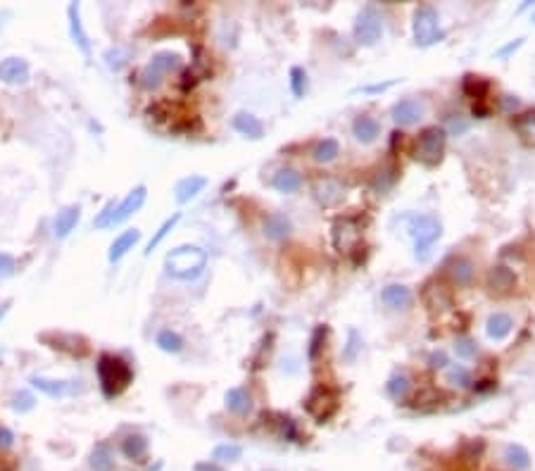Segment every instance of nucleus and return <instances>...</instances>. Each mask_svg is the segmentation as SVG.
I'll return each mask as SVG.
<instances>
[{
    "mask_svg": "<svg viewBox=\"0 0 535 471\" xmlns=\"http://www.w3.org/2000/svg\"><path fill=\"white\" fill-rule=\"evenodd\" d=\"M141 240V231L139 228H127L124 233H119L114 238V243L110 245V252H107V260L110 262H117V260H122L124 255H127L131 248L139 243Z\"/></svg>",
    "mask_w": 535,
    "mask_h": 471,
    "instance_id": "5701e85b",
    "label": "nucleus"
},
{
    "mask_svg": "<svg viewBox=\"0 0 535 471\" xmlns=\"http://www.w3.org/2000/svg\"><path fill=\"white\" fill-rule=\"evenodd\" d=\"M314 198L319 205L324 207H336L341 205L343 198H345V191L343 186L334 179H319L317 186H314Z\"/></svg>",
    "mask_w": 535,
    "mask_h": 471,
    "instance_id": "2eb2a0df",
    "label": "nucleus"
},
{
    "mask_svg": "<svg viewBox=\"0 0 535 471\" xmlns=\"http://www.w3.org/2000/svg\"><path fill=\"white\" fill-rule=\"evenodd\" d=\"M407 231L414 240V255L419 262H426L433 252L435 240H440L442 224L435 214H412L407 219Z\"/></svg>",
    "mask_w": 535,
    "mask_h": 471,
    "instance_id": "f03ea898",
    "label": "nucleus"
},
{
    "mask_svg": "<svg viewBox=\"0 0 535 471\" xmlns=\"http://www.w3.org/2000/svg\"><path fill=\"white\" fill-rule=\"evenodd\" d=\"M533 22H535V15H533Z\"/></svg>",
    "mask_w": 535,
    "mask_h": 471,
    "instance_id": "6e6d98bb",
    "label": "nucleus"
},
{
    "mask_svg": "<svg viewBox=\"0 0 535 471\" xmlns=\"http://www.w3.org/2000/svg\"><path fill=\"white\" fill-rule=\"evenodd\" d=\"M148 198V188L146 186H136L131 193L124 198L119 205L114 207V217H112V226L114 224H122V221H127L131 214H136L139 209L143 207V202Z\"/></svg>",
    "mask_w": 535,
    "mask_h": 471,
    "instance_id": "f8f14e48",
    "label": "nucleus"
},
{
    "mask_svg": "<svg viewBox=\"0 0 535 471\" xmlns=\"http://www.w3.org/2000/svg\"><path fill=\"white\" fill-rule=\"evenodd\" d=\"M512 329H514V322H512V317L505 314V312L490 314L488 322H486V333H488V338L490 340H505L509 333H512Z\"/></svg>",
    "mask_w": 535,
    "mask_h": 471,
    "instance_id": "b1692460",
    "label": "nucleus"
},
{
    "mask_svg": "<svg viewBox=\"0 0 535 471\" xmlns=\"http://www.w3.org/2000/svg\"><path fill=\"white\" fill-rule=\"evenodd\" d=\"M426 291H430V293H435V300H433V303H428V307H430V310H447V307H449V293L445 291V286H440V284H435V281H433V284H428L426 286Z\"/></svg>",
    "mask_w": 535,
    "mask_h": 471,
    "instance_id": "4c0bfd02",
    "label": "nucleus"
},
{
    "mask_svg": "<svg viewBox=\"0 0 535 471\" xmlns=\"http://www.w3.org/2000/svg\"><path fill=\"white\" fill-rule=\"evenodd\" d=\"M290 88H293V95L295 98L305 95V91H307V74H305V69H300V67L290 69Z\"/></svg>",
    "mask_w": 535,
    "mask_h": 471,
    "instance_id": "58836bf2",
    "label": "nucleus"
},
{
    "mask_svg": "<svg viewBox=\"0 0 535 471\" xmlns=\"http://www.w3.org/2000/svg\"><path fill=\"white\" fill-rule=\"evenodd\" d=\"M445 141H447V131L442 127L423 129L419 141H416L414 146V160L426 167H435L442 160V153H445Z\"/></svg>",
    "mask_w": 535,
    "mask_h": 471,
    "instance_id": "39448f33",
    "label": "nucleus"
},
{
    "mask_svg": "<svg viewBox=\"0 0 535 471\" xmlns=\"http://www.w3.org/2000/svg\"><path fill=\"white\" fill-rule=\"evenodd\" d=\"M449 134H454V136H459V134H464V131L469 129V122L464 120L461 115H452L449 117Z\"/></svg>",
    "mask_w": 535,
    "mask_h": 471,
    "instance_id": "a18cd8bd",
    "label": "nucleus"
},
{
    "mask_svg": "<svg viewBox=\"0 0 535 471\" xmlns=\"http://www.w3.org/2000/svg\"><path fill=\"white\" fill-rule=\"evenodd\" d=\"M12 443H15V436H12V431L5 429V426H0V450L12 448Z\"/></svg>",
    "mask_w": 535,
    "mask_h": 471,
    "instance_id": "de8ad7c7",
    "label": "nucleus"
},
{
    "mask_svg": "<svg viewBox=\"0 0 535 471\" xmlns=\"http://www.w3.org/2000/svg\"><path fill=\"white\" fill-rule=\"evenodd\" d=\"M114 207H117V202H114V200H110L107 205L102 207V212L98 214V217L93 219V226H95V228H107V226H112Z\"/></svg>",
    "mask_w": 535,
    "mask_h": 471,
    "instance_id": "a19ab883",
    "label": "nucleus"
},
{
    "mask_svg": "<svg viewBox=\"0 0 535 471\" xmlns=\"http://www.w3.org/2000/svg\"><path fill=\"white\" fill-rule=\"evenodd\" d=\"M31 385L36 390L45 392L50 397H64V395H76V392H83L81 381H55V378H43L34 376L31 378Z\"/></svg>",
    "mask_w": 535,
    "mask_h": 471,
    "instance_id": "9b49d317",
    "label": "nucleus"
},
{
    "mask_svg": "<svg viewBox=\"0 0 535 471\" xmlns=\"http://www.w3.org/2000/svg\"><path fill=\"white\" fill-rule=\"evenodd\" d=\"M383 36V17L374 5L360 10V15L355 19V38L362 45H376Z\"/></svg>",
    "mask_w": 535,
    "mask_h": 471,
    "instance_id": "0eeeda50",
    "label": "nucleus"
},
{
    "mask_svg": "<svg viewBox=\"0 0 535 471\" xmlns=\"http://www.w3.org/2000/svg\"><path fill=\"white\" fill-rule=\"evenodd\" d=\"M0 81L3 83H27L29 81V64L22 57H8L0 62Z\"/></svg>",
    "mask_w": 535,
    "mask_h": 471,
    "instance_id": "4468645a",
    "label": "nucleus"
},
{
    "mask_svg": "<svg viewBox=\"0 0 535 471\" xmlns=\"http://www.w3.org/2000/svg\"><path fill=\"white\" fill-rule=\"evenodd\" d=\"M95 369H98V378H100V388L105 392V397L119 395L122 390H127V385L131 383L134 378L131 366L124 362L122 357H114V355H100Z\"/></svg>",
    "mask_w": 535,
    "mask_h": 471,
    "instance_id": "7ed1b4c3",
    "label": "nucleus"
},
{
    "mask_svg": "<svg viewBox=\"0 0 535 471\" xmlns=\"http://www.w3.org/2000/svg\"><path fill=\"white\" fill-rule=\"evenodd\" d=\"M233 129H236L240 136L252 139V141H259L264 136V124L250 112H238L233 117Z\"/></svg>",
    "mask_w": 535,
    "mask_h": 471,
    "instance_id": "aec40b11",
    "label": "nucleus"
},
{
    "mask_svg": "<svg viewBox=\"0 0 535 471\" xmlns=\"http://www.w3.org/2000/svg\"><path fill=\"white\" fill-rule=\"evenodd\" d=\"M412 34L416 45L421 48H428V45L442 41V29H440V15L433 5H421L414 12V22H412Z\"/></svg>",
    "mask_w": 535,
    "mask_h": 471,
    "instance_id": "20e7f679",
    "label": "nucleus"
},
{
    "mask_svg": "<svg viewBox=\"0 0 535 471\" xmlns=\"http://www.w3.org/2000/svg\"><path fill=\"white\" fill-rule=\"evenodd\" d=\"M488 286L495 293H507L509 288L514 286V274L507 269V267H495V269L488 274Z\"/></svg>",
    "mask_w": 535,
    "mask_h": 471,
    "instance_id": "c85d7f7f",
    "label": "nucleus"
},
{
    "mask_svg": "<svg viewBox=\"0 0 535 471\" xmlns=\"http://www.w3.org/2000/svg\"><path fill=\"white\" fill-rule=\"evenodd\" d=\"M167 274L179 281H195L207 267V252L200 245H179L167 252Z\"/></svg>",
    "mask_w": 535,
    "mask_h": 471,
    "instance_id": "f257e3e1",
    "label": "nucleus"
},
{
    "mask_svg": "<svg viewBox=\"0 0 535 471\" xmlns=\"http://www.w3.org/2000/svg\"><path fill=\"white\" fill-rule=\"evenodd\" d=\"M193 471H224V467L217 462H198Z\"/></svg>",
    "mask_w": 535,
    "mask_h": 471,
    "instance_id": "3c124183",
    "label": "nucleus"
},
{
    "mask_svg": "<svg viewBox=\"0 0 535 471\" xmlns=\"http://www.w3.org/2000/svg\"><path fill=\"white\" fill-rule=\"evenodd\" d=\"M300 186H302V174L295 172V169H281L274 176V188L278 193H295Z\"/></svg>",
    "mask_w": 535,
    "mask_h": 471,
    "instance_id": "bb28decb",
    "label": "nucleus"
},
{
    "mask_svg": "<svg viewBox=\"0 0 535 471\" xmlns=\"http://www.w3.org/2000/svg\"><path fill=\"white\" fill-rule=\"evenodd\" d=\"M454 352L461 359H471V357H476V352H478V345H476L471 338L461 336V338L454 340Z\"/></svg>",
    "mask_w": 535,
    "mask_h": 471,
    "instance_id": "ea45409f",
    "label": "nucleus"
},
{
    "mask_svg": "<svg viewBox=\"0 0 535 471\" xmlns=\"http://www.w3.org/2000/svg\"><path fill=\"white\" fill-rule=\"evenodd\" d=\"M352 136L360 143H364V146H369V143H374L378 136H381V122L369 115L357 117V120L352 122Z\"/></svg>",
    "mask_w": 535,
    "mask_h": 471,
    "instance_id": "dca6fc26",
    "label": "nucleus"
},
{
    "mask_svg": "<svg viewBox=\"0 0 535 471\" xmlns=\"http://www.w3.org/2000/svg\"><path fill=\"white\" fill-rule=\"evenodd\" d=\"M502 460H505L507 467H512L514 471H524L531 467V455H528V450L524 448V445H517V443L505 445V450H502Z\"/></svg>",
    "mask_w": 535,
    "mask_h": 471,
    "instance_id": "393cba45",
    "label": "nucleus"
},
{
    "mask_svg": "<svg viewBox=\"0 0 535 471\" xmlns=\"http://www.w3.org/2000/svg\"><path fill=\"white\" fill-rule=\"evenodd\" d=\"M390 117H393L397 127H414L426 117V103L421 98H402V100L393 105Z\"/></svg>",
    "mask_w": 535,
    "mask_h": 471,
    "instance_id": "1a4fd4ad",
    "label": "nucleus"
},
{
    "mask_svg": "<svg viewBox=\"0 0 535 471\" xmlns=\"http://www.w3.org/2000/svg\"><path fill=\"white\" fill-rule=\"evenodd\" d=\"M158 348L165 350V352H172V355H176V352L184 350V338L179 336L176 331L172 329H165L158 333Z\"/></svg>",
    "mask_w": 535,
    "mask_h": 471,
    "instance_id": "473e14b6",
    "label": "nucleus"
},
{
    "mask_svg": "<svg viewBox=\"0 0 535 471\" xmlns=\"http://www.w3.org/2000/svg\"><path fill=\"white\" fill-rule=\"evenodd\" d=\"M0 24H3V15H0Z\"/></svg>",
    "mask_w": 535,
    "mask_h": 471,
    "instance_id": "5fc2aeb1",
    "label": "nucleus"
},
{
    "mask_svg": "<svg viewBox=\"0 0 535 471\" xmlns=\"http://www.w3.org/2000/svg\"><path fill=\"white\" fill-rule=\"evenodd\" d=\"M122 450L129 460H141L143 455L148 453V441L146 436H129L127 441L122 443Z\"/></svg>",
    "mask_w": 535,
    "mask_h": 471,
    "instance_id": "f704fd0d",
    "label": "nucleus"
},
{
    "mask_svg": "<svg viewBox=\"0 0 535 471\" xmlns=\"http://www.w3.org/2000/svg\"><path fill=\"white\" fill-rule=\"evenodd\" d=\"M409 385H412V381H409V376L404 374V371H397V374H393V376L388 378L386 390H388V395L393 397V400H402V397L407 395Z\"/></svg>",
    "mask_w": 535,
    "mask_h": 471,
    "instance_id": "2f4dec72",
    "label": "nucleus"
},
{
    "mask_svg": "<svg viewBox=\"0 0 535 471\" xmlns=\"http://www.w3.org/2000/svg\"><path fill=\"white\" fill-rule=\"evenodd\" d=\"M207 186V179L205 176H198V174H191V176H186V179H181L179 183L174 186V198H176V202H191L195 195H200L202 193V188Z\"/></svg>",
    "mask_w": 535,
    "mask_h": 471,
    "instance_id": "a211bd4d",
    "label": "nucleus"
},
{
    "mask_svg": "<svg viewBox=\"0 0 535 471\" xmlns=\"http://www.w3.org/2000/svg\"><path fill=\"white\" fill-rule=\"evenodd\" d=\"M305 407H307V412L317 419V421L324 424L326 419L334 417V412L338 409V397H336V392L331 388H326V385H317V388L310 392Z\"/></svg>",
    "mask_w": 535,
    "mask_h": 471,
    "instance_id": "6e6552de",
    "label": "nucleus"
},
{
    "mask_svg": "<svg viewBox=\"0 0 535 471\" xmlns=\"http://www.w3.org/2000/svg\"><path fill=\"white\" fill-rule=\"evenodd\" d=\"M395 83V78H390V81H386V83H374V86H364L362 91L364 93H378V91H388L390 86Z\"/></svg>",
    "mask_w": 535,
    "mask_h": 471,
    "instance_id": "603ef678",
    "label": "nucleus"
},
{
    "mask_svg": "<svg viewBox=\"0 0 535 471\" xmlns=\"http://www.w3.org/2000/svg\"><path fill=\"white\" fill-rule=\"evenodd\" d=\"M341 155V143H338L336 139H324L317 143L314 153H312V157L319 162V165H326V162H334L336 157Z\"/></svg>",
    "mask_w": 535,
    "mask_h": 471,
    "instance_id": "c756f323",
    "label": "nucleus"
},
{
    "mask_svg": "<svg viewBox=\"0 0 535 471\" xmlns=\"http://www.w3.org/2000/svg\"><path fill=\"white\" fill-rule=\"evenodd\" d=\"M447 381L452 385H459V388H469L471 385V371L461 364H452L447 369Z\"/></svg>",
    "mask_w": 535,
    "mask_h": 471,
    "instance_id": "e433bc0d",
    "label": "nucleus"
},
{
    "mask_svg": "<svg viewBox=\"0 0 535 471\" xmlns=\"http://www.w3.org/2000/svg\"><path fill=\"white\" fill-rule=\"evenodd\" d=\"M224 400H226V409L236 417H247L252 412V395L245 388H228Z\"/></svg>",
    "mask_w": 535,
    "mask_h": 471,
    "instance_id": "6ab92c4d",
    "label": "nucleus"
},
{
    "mask_svg": "<svg viewBox=\"0 0 535 471\" xmlns=\"http://www.w3.org/2000/svg\"><path fill=\"white\" fill-rule=\"evenodd\" d=\"M521 45H524V38H517V41H512V43H507V45H502V48L495 52L498 57H507L509 52H514V50H519Z\"/></svg>",
    "mask_w": 535,
    "mask_h": 471,
    "instance_id": "09e8293b",
    "label": "nucleus"
},
{
    "mask_svg": "<svg viewBox=\"0 0 535 471\" xmlns=\"http://www.w3.org/2000/svg\"><path fill=\"white\" fill-rule=\"evenodd\" d=\"M348 336H350V343H348V348H345V352H343V359H345V362H355L357 352H360V348H362V338H360V333H357L355 329H352Z\"/></svg>",
    "mask_w": 535,
    "mask_h": 471,
    "instance_id": "79ce46f5",
    "label": "nucleus"
},
{
    "mask_svg": "<svg viewBox=\"0 0 535 471\" xmlns=\"http://www.w3.org/2000/svg\"><path fill=\"white\" fill-rule=\"evenodd\" d=\"M326 338V326H319V329L314 331V336H312V348H310V359H317V352L319 348H322V340Z\"/></svg>",
    "mask_w": 535,
    "mask_h": 471,
    "instance_id": "49530a36",
    "label": "nucleus"
},
{
    "mask_svg": "<svg viewBox=\"0 0 535 471\" xmlns=\"http://www.w3.org/2000/svg\"><path fill=\"white\" fill-rule=\"evenodd\" d=\"M430 366H433V369H445V366H447V355H445V352H433V355H430Z\"/></svg>",
    "mask_w": 535,
    "mask_h": 471,
    "instance_id": "8fccbe9b",
    "label": "nucleus"
},
{
    "mask_svg": "<svg viewBox=\"0 0 535 471\" xmlns=\"http://www.w3.org/2000/svg\"><path fill=\"white\" fill-rule=\"evenodd\" d=\"M381 298H383V303L390 307V310H407V307L414 303L412 291H409L407 286H402V284H388L386 288H383Z\"/></svg>",
    "mask_w": 535,
    "mask_h": 471,
    "instance_id": "f3484780",
    "label": "nucleus"
},
{
    "mask_svg": "<svg viewBox=\"0 0 535 471\" xmlns=\"http://www.w3.org/2000/svg\"><path fill=\"white\" fill-rule=\"evenodd\" d=\"M17 264H15V257L8 252H0V279H10L12 274H15Z\"/></svg>",
    "mask_w": 535,
    "mask_h": 471,
    "instance_id": "c03bdc74",
    "label": "nucleus"
},
{
    "mask_svg": "<svg viewBox=\"0 0 535 471\" xmlns=\"http://www.w3.org/2000/svg\"><path fill=\"white\" fill-rule=\"evenodd\" d=\"M79 217H81L79 205H69V207L60 209L55 217V224H53L57 238H67V236L74 231V226L79 224Z\"/></svg>",
    "mask_w": 535,
    "mask_h": 471,
    "instance_id": "4be33fe9",
    "label": "nucleus"
},
{
    "mask_svg": "<svg viewBox=\"0 0 535 471\" xmlns=\"http://www.w3.org/2000/svg\"><path fill=\"white\" fill-rule=\"evenodd\" d=\"M293 231L290 219L281 212H274L264 219V236L269 240H286Z\"/></svg>",
    "mask_w": 535,
    "mask_h": 471,
    "instance_id": "412c9836",
    "label": "nucleus"
},
{
    "mask_svg": "<svg viewBox=\"0 0 535 471\" xmlns=\"http://www.w3.org/2000/svg\"><path fill=\"white\" fill-rule=\"evenodd\" d=\"M521 141H526L528 146H535V112H524L512 122Z\"/></svg>",
    "mask_w": 535,
    "mask_h": 471,
    "instance_id": "7c9ffc66",
    "label": "nucleus"
},
{
    "mask_svg": "<svg viewBox=\"0 0 535 471\" xmlns=\"http://www.w3.org/2000/svg\"><path fill=\"white\" fill-rule=\"evenodd\" d=\"M360 238H362V226L357 219L345 217L334 224V245L341 252H350L352 248L360 243Z\"/></svg>",
    "mask_w": 535,
    "mask_h": 471,
    "instance_id": "9d476101",
    "label": "nucleus"
},
{
    "mask_svg": "<svg viewBox=\"0 0 535 471\" xmlns=\"http://www.w3.org/2000/svg\"><path fill=\"white\" fill-rule=\"evenodd\" d=\"M181 67V57L176 52H158V55L150 57V62L141 71V83L146 88H158L165 76H169L172 71Z\"/></svg>",
    "mask_w": 535,
    "mask_h": 471,
    "instance_id": "423d86ee",
    "label": "nucleus"
},
{
    "mask_svg": "<svg viewBox=\"0 0 535 471\" xmlns=\"http://www.w3.org/2000/svg\"><path fill=\"white\" fill-rule=\"evenodd\" d=\"M240 455H243V448L236 443H224V445H217L212 453V460L221 464V462H238Z\"/></svg>",
    "mask_w": 535,
    "mask_h": 471,
    "instance_id": "c9c22d12",
    "label": "nucleus"
},
{
    "mask_svg": "<svg viewBox=\"0 0 535 471\" xmlns=\"http://www.w3.org/2000/svg\"><path fill=\"white\" fill-rule=\"evenodd\" d=\"M449 277L457 286H466L474 277V262L469 257H457L449 264Z\"/></svg>",
    "mask_w": 535,
    "mask_h": 471,
    "instance_id": "cd10ccee",
    "label": "nucleus"
},
{
    "mask_svg": "<svg viewBox=\"0 0 535 471\" xmlns=\"http://www.w3.org/2000/svg\"><path fill=\"white\" fill-rule=\"evenodd\" d=\"M90 471H112L114 469V455L107 443H98L88 455Z\"/></svg>",
    "mask_w": 535,
    "mask_h": 471,
    "instance_id": "a878e982",
    "label": "nucleus"
},
{
    "mask_svg": "<svg viewBox=\"0 0 535 471\" xmlns=\"http://www.w3.org/2000/svg\"><path fill=\"white\" fill-rule=\"evenodd\" d=\"M179 219H181V214H179V212H174L172 217L165 219V224H162V226L158 228V231H155L153 238H150V243H148V248H146V255H153L155 248H158V245L162 243V240H165L167 236L174 231V226L179 224Z\"/></svg>",
    "mask_w": 535,
    "mask_h": 471,
    "instance_id": "72a5a7b5",
    "label": "nucleus"
},
{
    "mask_svg": "<svg viewBox=\"0 0 535 471\" xmlns=\"http://www.w3.org/2000/svg\"><path fill=\"white\" fill-rule=\"evenodd\" d=\"M8 310H10V303H3V305H0V322H3V317L8 314Z\"/></svg>",
    "mask_w": 535,
    "mask_h": 471,
    "instance_id": "864d4df0",
    "label": "nucleus"
},
{
    "mask_svg": "<svg viewBox=\"0 0 535 471\" xmlns=\"http://www.w3.org/2000/svg\"><path fill=\"white\" fill-rule=\"evenodd\" d=\"M67 15H69V34H71V41L76 43V48H79L83 55L90 57V41H88V34L86 29H83V22H81V8L79 3H71L67 8Z\"/></svg>",
    "mask_w": 535,
    "mask_h": 471,
    "instance_id": "ddd939ff",
    "label": "nucleus"
},
{
    "mask_svg": "<svg viewBox=\"0 0 535 471\" xmlns=\"http://www.w3.org/2000/svg\"><path fill=\"white\" fill-rule=\"evenodd\" d=\"M31 407H34V397L29 395V392H17L15 397H12V409L15 412H29Z\"/></svg>",
    "mask_w": 535,
    "mask_h": 471,
    "instance_id": "37998d69",
    "label": "nucleus"
}]
</instances>
